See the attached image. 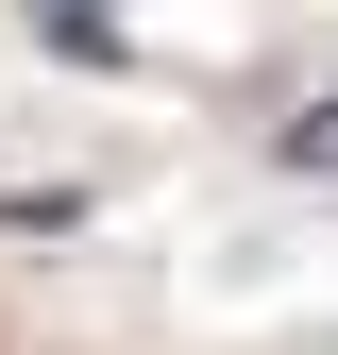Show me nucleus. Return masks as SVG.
<instances>
[{
	"mask_svg": "<svg viewBox=\"0 0 338 355\" xmlns=\"http://www.w3.org/2000/svg\"><path fill=\"white\" fill-rule=\"evenodd\" d=\"M287 153H305V169H338V102H305V119H287Z\"/></svg>",
	"mask_w": 338,
	"mask_h": 355,
	"instance_id": "nucleus-1",
	"label": "nucleus"
}]
</instances>
